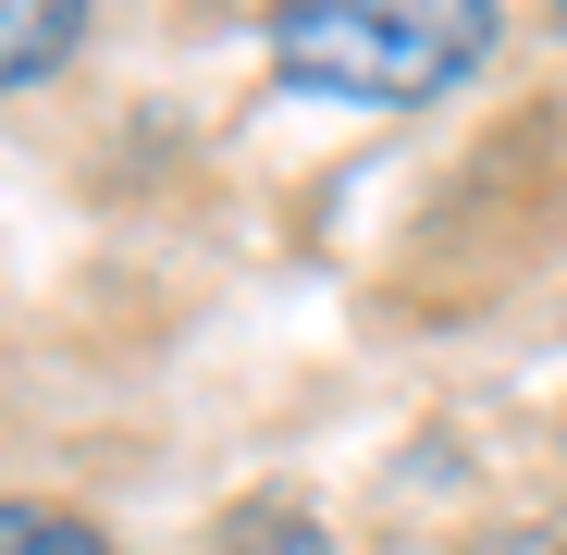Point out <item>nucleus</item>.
<instances>
[{
    "mask_svg": "<svg viewBox=\"0 0 567 555\" xmlns=\"http://www.w3.org/2000/svg\"><path fill=\"white\" fill-rule=\"evenodd\" d=\"M494 0H284L271 74L346 112H420L494 62Z\"/></svg>",
    "mask_w": 567,
    "mask_h": 555,
    "instance_id": "nucleus-1",
    "label": "nucleus"
},
{
    "mask_svg": "<svg viewBox=\"0 0 567 555\" xmlns=\"http://www.w3.org/2000/svg\"><path fill=\"white\" fill-rule=\"evenodd\" d=\"M86 38V0H0V86H38L62 74Z\"/></svg>",
    "mask_w": 567,
    "mask_h": 555,
    "instance_id": "nucleus-2",
    "label": "nucleus"
},
{
    "mask_svg": "<svg viewBox=\"0 0 567 555\" xmlns=\"http://www.w3.org/2000/svg\"><path fill=\"white\" fill-rule=\"evenodd\" d=\"M0 555H112V543H100V518H74V506L0 494Z\"/></svg>",
    "mask_w": 567,
    "mask_h": 555,
    "instance_id": "nucleus-3",
    "label": "nucleus"
},
{
    "mask_svg": "<svg viewBox=\"0 0 567 555\" xmlns=\"http://www.w3.org/2000/svg\"><path fill=\"white\" fill-rule=\"evenodd\" d=\"M235 555H333V543H321V518H297V506H247V518H235Z\"/></svg>",
    "mask_w": 567,
    "mask_h": 555,
    "instance_id": "nucleus-4",
    "label": "nucleus"
},
{
    "mask_svg": "<svg viewBox=\"0 0 567 555\" xmlns=\"http://www.w3.org/2000/svg\"><path fill=\"white\" fill-rule=\"evenodd\" d=\"M543 13H555V25H567V0H543Z\"/></svg>",
    "mask_w": 567,
    "mask_h": 555,
    "instance_id": "nucleus-5",
    "label": "nucleus"
}]
</instances>
